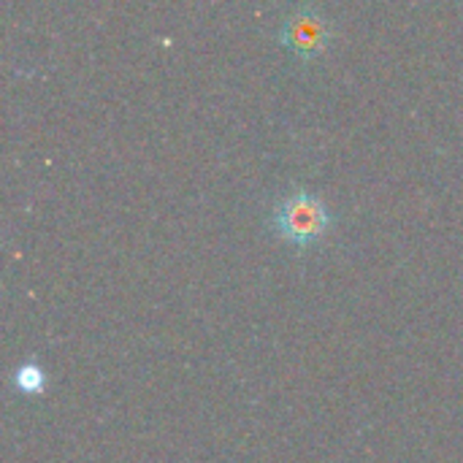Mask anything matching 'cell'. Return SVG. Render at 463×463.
<instances>
[{
    "mask_svg": "<svg viewBox=\"0 0 463 463\" xmlns=\"http://www.w3.org/2000/svg\"><path fill=\"white\" fill-rule=\"evenodd\" d=\"M271 228L277 236H282L288 244L304 250L315 241H320L336 222L331 206L307 187H290L285 190L271 209Z\"/></svg>",
    "mask_w": 463,
    "mask_h": 463,
    "instance_id": "6da1fadb",
    "label": "cell"
},
{
    "mask_svg": "<svg viewBox=\"0 0 463 463\" xmlns=\"http://www.w3.org/2000/svg\"><path fill=\"white\" fill-rule=\"evenodd\" d=\"M334 38V22L317 5H296L279 24V41L298 60H312L328 49Z\"/></svg>",
    "mask_w": 463,
    "mask_h": 463,
    "instance_id": "7a4b0ae2",
    "label": "cell"
},
{
    "mask_svg": "<svg viewBox=\"0 0 463 463\" xmlns=\"http://www.w3.org/2000/svg\"><path fill=\"white\" fill-rule=\"evenodd\" d=\"M46 383H49V374L35 355H27L24 361H19L11 372V385L19 393H41Z\"/></svg>",
    "mask_w": 463,
    "mask_h": 463,
    "instance_id": "3957f363",
    "label": "cell"
}]
</instances>
